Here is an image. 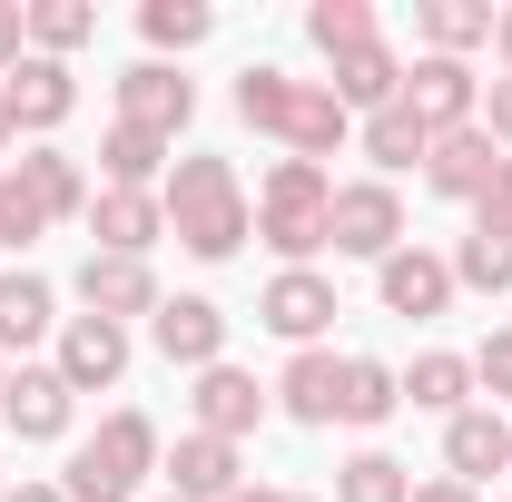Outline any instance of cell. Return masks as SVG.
<instances>
[{
	"label": "cell",
	"instance_id": "obj_1",
	"mask_svg": "<svg viewBox=\"0 0 512 502\" xmlns=\"http://www.w3.org/2000/svg\"><path fill=\"white\" fill-rule=\"evenodd\" d=\"M158 207H168V237H178L197 266H227V256L256 237V197H247V178H237V158H217V148H188V158L168 168Z\"/></svg>",
	"mask_w": 512,
	"mask_h": 502
},
{
	"label": "cell",
	"instance_id": "obj_2",
	"mask_svg": "<svg viewBox=\"0 0 512 502\" xmlns=\"http://www.w3.org/2000/svg\"><path fill=\"white\" fill-rule=\"evenodd\" d=\"M227 99H237V119H247V128H266L286 158H316V168L355 138V119L335 109V89H325V79H296V69H266V60H256V69H237Z\"/></svg>",
	"mask_w": 512,
	"mask_h": 502
},
{
	"label": "cell",
	"instance_id": "obj_3",
	"mask_svg": "<svg viewBox=\"0 0 512 502\" xmlns=\"http://www.w3.org/2000/svg\"><path fill=\"white\" fill-rule=\"evenodd\" d=\"M256 237L276 247V266H316L335 256V168L316 158H276L256 188Z\"/></svg>",
	"mask_w": 512,
	"mask_h": 502
},
{
	"label": "cell",
	"instance_id": "obj_4",
	"mask_svg": "<svg viewBox=\"0 0 512 502\" xmlns=\"http://www.w3.org/2000/svg\"><path fill=\"white\" fill-rule=\"evenodd\" d=\"M158 453H168V443H158V424H148L138 404H119L99 434L69 443L60 493H69V502H138V493H148V473H158Z\"/></svg>",
	"mask_w": 512,
	"mask_h": 502
},
{
	"label": "cell",
	"instance_id": "obj_5",
	"mask_svg": "<svg viewBox=\"0 0 512 502\" xmlns=\"http://www.w3.org/2000/svg\"><path fill=\"white\" fill-rule=\"evenodd\" d=\"M335 276H325V266H276V276H266V296H256V325H266V335H286V345H296V355H306V345H325V325H335Z\"/></svg>",
	"mask_w": 512,
	"mask_h": 502
},
{
	"label": "cell",
	"instance_id": "obj_6",
	"mask_svg": "<svg viewBox=\"0 0 512 502\" xmlns=\"http://www.w3.org/2000/svg\"><path fill=\"white\" fill-rule=\"evenodd\" d=\"M276 414V394L247 375V365H207V375L188 384V434H217V443H247L256 424Z\"/></svg>",
	"mask_w": 512,
	"mask_h": 502
},
{
	"label": "cell",
	"instance_id": "obj_7",
	"mask_svg": "<svg viewBox=\"0 0 512 502\" xmlns=\"http://www.w3.org/2000/svg\"><path fill=\"white\" fill-rule=\"evenodd\" d=\"M394 247H404V197H394V178H345L335 188V256L384 266Z\"/></svg>",
	"mask_w": 512,
	"mask_h": 502
},
{
	"label": "cell",
	"instance_id": "obj_8",
	"mask_svg": "<svg viewBox=\"0 0 512 502\" xmlns=\"http://www.w3.org/2000/svg\"><path fill=\"white\" fill-rule=\"evenodd\" d=\"M375 296H384V315H404V325H434V315H453V256H434V247H394L375 266Z\"/></svg>",
	"mask_w": 512,
	"mask_h": 502
},
{
	"label": "cell",
	"instance_id": "obj_9",
	"mask_svg": "<svg viewBox=\"0 0 512 502\" xmlns=\"http://www.w3.org/2000/svg\"><path fill=\"white\" fill-rule=\"evenodd\" d=\"M0 178H10V197H20L40 227H60V217H89V178H79V158H69V148H50V138H40V148H20Z\"/></svg>",
	"mask_w": 512,
	"mask_h": 502
},
{
	"label": "cell",
	"instance_id": "obj_10",
	"mask_svg": "<svg viewBox=\"0 0 512 502\" xmlns=\"http://www.w3.org/2000/svg\"><path fill=\"white\" fill-rule=\"evenodd\" d=\"M69 296H79V315H109V325H128V315H158V306H168L148 256H79Z\"/></svg>",
	"mask_w": 512,
	"mask_h": 502
},
{
	"label": "cell",
	"instance_id": "obj_11",
	"mask_svg": "<svg viewBox=\"0 0 512 502\" xmlns=\"http://www.w3.org/2000/svg\"><path fill=\"white\" fill-rule=\"evenodd\" d=\"M148 345L178 375H207V365H227V306L217 296H168V306L148 315Z\"/></svg>",
	"mask_w": 512,
	"mask_h": 502
},
{
	"label": "cell",
	"instance_id": "obj_12",
	"mask_svg": "<svg viewBox=\"0 0 512 502\" xmlns=\"http://www.w3.org/2000/svg\"><path fill=\"white\" fill-rule=\"evenodd\" d=\"M0 424H10L20 443H69L79 394L60 384V365H10V384H0Z\"/></svg>",
	"mask_w": 512,
	"mask_h": 502
},
{
	"label": "cell",
	"instance_id": "obj_13",
	"mask_svg": "<svg viewBox=\"0 0 512 502\" xmlns=\"http://www.w3.org/2000/svg\"><path fill=\"white\" fill-rule=\"evenodd\" d=\"M404 109L434 128V138L444 128H473L483 119V69L473 60H404Z\"/></svg>",
	"mask_w": 512,
	"mask_h": 502
},
{
	"label": "cell",
	"instance_id": "obj_14",
	"mask_svg": "<svg viewBox=\"0 0 512 502\" xmlns=\"http://www.w3.org/2000/svg\"><path fill=\"white\" fill-rule=\"evenodd\" d=\"M119 119L148 138H178L197 119V79H178V60H128L119 69Z\"/></svg>",
	"mask_w": 512,
	"mask_h": 502
},
{
	"label": "cell",
	"instance_id": "obj_15",
	"mask_svg": "<svg viewBox=\"0 0 512 502\" xmlns=\"http://www.w3.org/2000/svg\"><path fill=\"white\" fill-rule=\"evenodd\" d=\"M158 473H168V493H178V502H227V493H247V443L178 434L168 453H158Z\"/></svg>",
	"mask_w": 512,
	"mask_h": 502
},
{
	"label": "cell",
	"instance_id": "obj_16",
	"mask_svg": "<svg viewBox=\"0 0 512 502\" xmlns=\"http://www.w3.org/2000/svg\"><path fill=\"white\" fill-rule=\"evenodd\" d=\"M444 473L463 483V493H483L493 473H512V414L503 404H463L444 424Z\"/></svg>",
	"mask_w": 512,
	"mask_h": 502
},
{
	"label": "cell",
	"instance_id": "obj_17",
	"mask_svg": "<svg viewBox=\"0 0 512 502\" xmlns=\"http://www.w3.org/2000/svg\"><path fill=\"white\" fill-rule=\"evenodd\" d=\"M60 384L69 394H109V384L128 375V325H109V315H60Z\"/></svg>",
	"mask_w": 512,
	"mask_h": 502
},
{
	"label": "cell",
	"instance_id": "obj_18",
	"mask_svg": "<svg viewBox=\"0 0 512 502\" xmlns=\"http://www.w3.org/2000/svg\"><path fill=\"white\" fill-rule=\"evenodd\" d=\"M168 237L158 188H89V256H148Z\"/></svg>",
	"mask_w": 512,
	"mask_h": 502
},
{
	"label": "cell",
	"instance_id": "obj_19",
	"mask_svg": "<svg viewBox=\"0 0 512 502\" xmlns=\"http://www.w3.org/2000/svg\"><path fill=\"white\" fill-rule=\"evenodd\" d=\"M0 99H10V119H20V138H50V128H69V109H79V69L69 60H30L0 79Z\"/></svg>",
	"mask_w": 512,
	"mask_h": 502
},
{
	"label": "cell",
	"instance_id": "obj_20",
	"mask_svg": "<svg viewBox=\"0 0 512 502\" xmlns=\"http://www.w3.org/2000/svg\"><path fill=\"white\" fill-rule=\"evenodd\" d=\"M493 168H503V148H493V128H483V119H473V128H444V138L424 148V188H434V197H463V207L493 188Z\"/></svg>",
	"mask_w": 512,
	"mask_h": 502
},
{
	"label": "cell",
	"instance_id": "obj_21",
	"mask_svg": "<svg viewBox=\"0 0 512 502\" xmlns=\"http://www.w3.org/2000/svg\"><path fill=\"white\" fill-rule=\"evenodd\" d=\"M266 394H276V414H286V424H335V394H345V355H335V345H306V355H286V375L266 384Z\"/></svg>",
	"mask_w": 512,
	"mask_h": 502
},
{
	"label": "cell",
	"instance_id": "obj_22",
	"mask_svg": "<svg viewBox=\"0 0 512 502\" xmlns=\"http://www.w3.org/2000/svg\"><path fill=\"white\" fill-rule=\"evenodd\" d=\"M325 89H335V109H345V119H375V109L404 99V60H394L384 40H365V50L325 60Z\"/></svg>",
	"mask_w": 512,
	"mask_h": 502
},
{
	"label": "cell",
	"instance_id": "obj_23",
	"mask_svg": "<svg viewBox=\"0 0 512 502\" xmlns=\"http://www.w3.org/2000/svg\"><path fill=\"white\" fill-rule=\"evenodd\" d=\"M493 10H503V0H424V10H414L424 60H473V50H493Z\"/></svg>",
	"mask_w": 512,
	"mask_h": 502
},
{
	"label": "cell",
	"instance_id": "obj_24",
	"mask_svg": "<svg viewBox=\"0 0 512 502\" xmlns=\"http://www.w3.org/2000/svg\"><path fill=\"white\" fill-rule=\"evenodd\" d=\"M40 335H60V286L30 276V266H10L0 276V355H30Z\"/></svg>",
	"mask_w": 512,
	"mask_h": 502
},
{
	"label": "cell",
	"instance_id": "obj_25",
	"mask_svg": "<svg viewBox=\"0 0 512 502\" xmlns=\"http://www.w3.org/2000/svg\"><path fill=\"white\" fill-rule=\"evenodd\" d=\"M404 414V365H384V355H345V394H335V424H355V434H375Z\"/></svg>",
	"mask_w": 512,
	"mask_h": 502
},
{
	"label": "cell",
	"instance_id": "obj_26",
	"mask_svg": "<svg viewBox=\"0 0 512 502\" xmlns=\"http://www.w3.org/2000/svg\"><path fill=\"white\" fill-rule=\"evenodd\" d=\"M168 168H178V138H148L128 119L99 138V188H168Z\"/></svg>",
	"mask_w": 512,
	"mask_h": 502
},
{
	"label": "cell",
	"instance_id": "obj_27",
	"mask_svg": "<svg viewBox=\"0 0 512 502\" xmlns=\"http://www.w3.org/2000/svg\"><path fill=\"white\" fill-rule=\"evenodd\" d=\"M404 404H414V414H463V404H483V394H473V355H453V345H434V355H414V365H404Z\"/></svg>",
	"mask_w": 512,
	"mask_h": 502
},
{
	"label": "cell",
	"instance_id": "obj_28",
	"mask_svg": "<svg viewBox=\"0 0 512 502\" xmlns=\"http://www.w3.org/2000/svg\"><path fill=\"white\" fill-rule=\"evenodd\" d=\"M355 148L375 158V178H404V168H424L434 128H424L414 109H404V99H394V109H375V119H355Z\"/></svg>",
	"mask_w": 512,
	"mask_h": 502
},
{
	"label": "cell",
	"instance_id": "obj_29",
	"mask_svg": "<svg viewBox=\"0 0 512 502\" xmlns=\"http://www.w3.org/2000/svg\"><path fill=\"white\" fill-rule=\"evenodd\" d=\"M335 502H414V473H404L384 443H365V453L335 463Z\"/></svg>",
	"mask_w": 512,
	"mask_h": 502
},
{
	"label": "cell",
	"instance_id": "obj_30",
	"mask_svg": "<svg viewBox=\"0 0 512 502\" xmlns=\"http://www.w3.org/2000/svg\"><path fill=\"white\" fill-rule=\"evenodd\" d=\"M207 30H217V10H207V0H148V10H138V40H148V60H168V50L188 60Z\"/></svg>",
	"mask_w": 512,
	"mask_h": 502
},
{
	"label": "cell",
	"instance_id": "obj_31",
	"mask_svg": "<svg viewBox=\"0 0 512 502\" xmlns=\"http://www.w3.org/2000/svg\"><path fill=\"white\" fill-rule=\"evenodd\" d=\"M99 40V10L89 0H30V50L40 60H69V50H89Z\"/></svg>",
	"mask_w": 512,
	"mask_h": 502
},
{
	"label": "cell",
	"instance_id": "obj_32",
	"mask_svg": "<svg viewBox=\"0 0 512 502\" xmlns=\"http://www.w3.org/2000/svg\"><path fill=\"white\" fill-rule=\"evenodd\" d=\"M306 40H316L325 60H345V50L384 40V30H375V0H316V10H306Z\"/></svg>",
	"mask_w": 512,
	"mask_h": 502
},
{
	"label": "cell",
	"instance_id": "obj_33",
	"mask_svg": "<svg viewBox=\"0 0 512 502\" xmlns=\"http://www.w3.org/2000/svg\"><path fill=\"white\" fill-rule=\"evenodd\" d=\"M453 286H473V296H512V237H473V227H463V247H453Z\"/></svg>",
	"mask_w": 512,
	"mask_h": 502
},
{
	"label": "cell",
	"instance_id": "obj_34",
	"mask_svg": "<svg viewBox=\"0 0 512 502\" xmlns=\"http://www.w3.org/2000/svg\"><path fill=\"white\" fill-rule=\"evenodd\" d=\"M473 394H483V404H512V325H493V335L473 345Z\"/></svg>",
	"mask_w": 512,
	"mask_h": 502
},
{
	"label": "cell",
	"instance_id": "obj_35",
	"mask_svg": "<svg viewBox=\"0 0 512 502\" xmlns=\"http://www.w3.org/2000/svg\"><path fill=\"white\" fill-rule=\"evenodd\" d=\"M473 237H512V158L493 168V188L473 197Z\"/></svg>",
	"mask_w": 512,
	"mask_h": 502
},
{
	"label": "cell",
	"instance_id": "obj_36",
	"mask_svg": "<svg viewBox=\"0 0 512 502\" xmlns=\"http://www.w3.org/2000/svg\"><path fill=\"white\" fill-rule=\"evenodd\" d=\"M30 60V0H0V79Z\"/></svg>",
	"mask_w": 512,
	"mask_h": 502
},
{
	"label": "cell",
	"instance_id": "obj_37",
	"mask_svg": "<svg viewBox=\"0 0 512 502\" xmlns=\"http://www.w3.org/2000/svg\"><path fill=\"white\" fill-rule=\"evenodd\" d=\"M483 128H493V148L512 158V79H483Z\"/></svg>",
	"mask_w": 512,
	"mask_h": 502
},
{
	"label": "cell",
	"instance_id": "obj_38",
	"mask_svg": "<svg viewBox=\"0 0 512 502\" xmlns=\"http://www.w3.org/2000/svg\"><path fill=\"white\" fill-rule=\"evenodd\" d=\"M493 79H512V0L493 10Z\"/></svg>",
	"mask_w": 512,
	"mask_h": 502
},
{
	"label": "cell",
	"instance_id": "obj_39",
	"mask_svg": "<svg viewBox=\"0 0 512 502\" xmlns=\"http://www.w3.org/2000/svg\"><path fill=\"white\" fill-rule=\"evenodd\" d=\"M414 502H483V493H463L453 473H434V483H414Z\"/></svg>",
	"mask_w": 512,
	"mask_h": 502
},
{
	"label": "cell",
	"instance_id": "obj_40",
	"mask_svg": "<svg viewBox=\"0 0 512 502\" xmlns=\"http://www.w3.org/2000/svg\"><path fill=\"white\" fill-rule=\"evenodd\" d=\"M0 502H69V493H60V483H10Z\"/></svg>",
	"mask_w": 512,
	"mask_h": 502
},
{
	"label": "cell",
	"instance_id": "obj_41",
	"mask_svg": "<svg viewBox=\"0 0 512 502\" xmlns=\"http://www.w3.org/2000/svg\"><path fill=\"white\" fill-rule=\"evenodd\" d=\"M227 502H316V493H276V483H247V493H227Z\"/></svg>",
	"mask_w": 512,
	"mask_h": 502
},
{
	"label": "cell",
	"instance_id": "obj_42",
	"mask_svg": "<svg viewBox=\"0 0 512 502\" xmlns=\"http://www.w3.org/2000/svg\"><path fill=\"white\" fill-rule=\"evenodd\" d=\"M0 148H20V119H10V99H0Z\"/></svg>",
	"mask_w": 512,
	"mask_h": 502
},
{
	"label": "cell",
	"instance_id": "obj_43",
	"mask_svg": "<svg viewBox=\"0 0 512 502\" xmlns=\"http://www.w3.org/2000/svg\"><path fill=\"white\" fill-rule=\"evenodd\" d=\"M0 384H10V355H0Z\"/></svg>",
	"mask_w": 512,
	"mask_h": 502
},
{
	"label": "cell",
	"instance_id": "obj_44",
	"mask_svg": "<svg viewBox=\"0 0 512 502\" xmlns=\"http://www.w3.org/2000/svg\"><path fill=\"white\" fill-rule=\"evenodd\" d=\"M158 502H178V493H158Z\"/></svg>",
	"mask_w": 512,
	"mask_h": 502
}]
</instances>
